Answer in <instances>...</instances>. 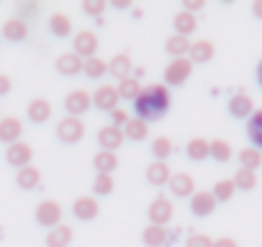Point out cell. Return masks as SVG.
Returning a JSON list of instances; mask_svg holds the SVG:
<instances>
[{
	"label": "cell",
	"mask_w": 262,
	"mask_h": 247,
	"mask_svg": "<svg viewBox=\"0 0 262 247\" xmlns=\"http://www.w3.org/2000/svg\"><path fill=\"white\" fill-rule=\"evenodd\" d=\"M170 108V90L165 85H147L142 88V93L134 98V111H137V118L142 121H157L167 113Z\"/></svg>",
	"instance_id": "1"
},
{
	"label": "cell",
	"mask_w": 262,
	"mask_h": 247,
	"mask_svg": "<svg viewBox=\"0 0 262 247\" xmlns=\"http://www.w3.org/2000/svg\"><path fill=\"white\" fill-rule=\"evenodd\" d=\"M193 75V62L188 57H178V59H170V65L165 67V88H180L188 83V77Z\"/></svg>",
	"instance_id": "2"
},
{
	"label": "cell",
	"mask_w": 262,
	"mask_h": 247,
	"mask_svg": "<svg viewBox=\"0 0 262 247\" xmlns=\"http://www.w3.org/2000/svg\"><path fill=\"white\" fill-rule=\"evenodd\" d=\"M57 137H59V142H64V145H77V142L85 137V123H82V118L64 116V118L57 123Z\"/></svg>",
	"instance_id": "3"
},
{
	"label": "cell",
	"mask_w": 262,
	"mask_h": 247,
	"mask_svg": "<svg viewBox=\"0 0 262 247\" xmlns=\"http://www.w3.org/2000/svg\"><path fill=\"white\" fill-rule=\"evenodd\" d=\"M172 214H175L172 201H170V198H165V196H157V198L149 203V209H147L149 224H155V227H167V224H170V219H172Z\"/></svg>",
	"instance_id": "4"
},
{
	"label": "cell",
	"mask_w": 262,
	"mask_h": 247,
	"mask_svg": "<svg viewBox=\"0 0 262 247\" xmlns=\"http://www.w3.org/2000/svg\"><path fill=\"white\" fill-rule=\"evenodd\" d=\"M62 206L57 203V201H52V198H47V201H41L39 206H36V221L41 224V227H49V229H54V227H59L62 224Z\"/></svg>",
	"instance_id": "5"
},
{
	"label": "cell",
	"mask_w": 262,
	"mask_h": 247,
	"mask_svg": "<svg viewBox=\"0 0 262 247\" xmlns=\"http://www.w3.org/2000/svg\"><path fill=\"white\" fill-rule=\"evenodd\" d=\"M64 108H67V113H70V116L80 118L82 113H88V111L93 108V98H90V93H88V90H82V88L70 90V93H67V98H64Z\"/></svg>",
	"instance_id": "6"
},
{
	"label": "cell",
	"mask_w": 262,
	"mask_h": 247,
	"mask_svg": "<svg viewBox=\"0 0 262 247\" xmlns=\"http://www.w3.org/2000/svg\"><path fill=\"white\" fill-rule=\"evenodd\" d=\"M72 47H75V54L85 62V59H90V57H95V52H98V47H100V42H98V36H95V31H80V34H75V39H72Z\"/></svg>",
	"instance_id": "7"
},
{
	"label": "cell",
	"mask_w": 262,
	"mask_h": 247,
	"mask_svg": "<svg viewBox=\"0 0 262 247\" xmlns=\"http://www.w3.org/2000/svg\"><path fill=\"white\" fill-rule=\"evenodd\" d=\"M31 160H34V150H31V145H26V142L8 145V150H6V162H8V165H13L16 170H21V168H29Z\"/></svg>",
	"instance_id": "8"
},
{
	"label": "cell",
	"mask_w": 262,
	"mask_h": 247,
	"mask_svg": "<svg viewBox=\"0 0 262 247\" xmlns=\"http://www.w3.org/2000/svg\"><path fill=\"white\" fill-rule=\"evenodd\" d=\"M21 132H24L21 118H16V116H3V118H0V142H3V145L21 142Z\"/></svg>",
	"instance_id": "9"
},
{
	"label": "cell",
	"mask_w": 262,
	"mask_h": 247,
	"mask_svg": "<svg viewBox=\"0 0 262 247\" xmlns=\"http://www.w3.org/2000/svg\"><path fill=\"white\" fill-rule=\"evenodd\" d=\"M98 145L105 152H116L123 145V132L118 127H113V123H105L103 129H98Z\"/></svg>",
	"instance_id": "10"
},
{
	"label": "cell",
	"mask_w": 262,
	"mask_h": 247,
	"mask_svg": "<svg viewBox=\"0 0 262 247\" xmlns=\"http://www.w3.org/2000/svg\"><path fill=\"white\" fill-rule=\"evenodd\" d=\"M93 106L98 108V111H113V108H118V93H116V85H100L93 95Z\"/></svg>",
	"instance_id": "11"
},
{
	"label": "cell",
	"mask_w": 262,
	"mask_h": 247,
	"mask_svg": "<svg viewBox=\"0 0 262 247\" xmlns=\"http://www.w3.org/2000/svg\"><path fill=\"white\" fill-rule=\"evenodd\" d=\"M72 214H75V219H80V221H90V219H95V216L100 214V203H98L95 196H80V198L72 203Z\"/></svg>",
	"instance_id": "12"
},
{
	"label": "cell",
	"mask_w": 262,
	"mask_h": 247,
	"mask_svg": "<svg viewBox=\"0 0 262 247\" xmlns=\"http://www.w3.org/2000/svg\"><path fill=\"white\" fill-rule=\"evenodd\" d=\"M167 186H170L172 196H178V198H190L195 193V180L188 173H172Z\"/></svg>",
	"instance_id": "13"
},
{
	"label": "cell",
	"mask_w": 262,
	"mask_h": 247,
	"mask_svg": "<svg viewBox=\"0 0 262 247\" xmlns=\"http://www.w3.org/2000/svg\"><path fill=\"white\" fill-rule=\"evenodd\" d=\"M190 211L195 216H211L216 211V198L211 191H195L190 196Z\"/></svg>",
	"instance_id": "14"
},
{
	"label": "cell",
	"mask_w": 262,
	"mask_h": 247,
	"mask_svg": "<svg viewBox=\"0 0 262 247\" xmlns=\"http://www.w3.org/2000/svg\"><path fill=\"white\" fill-rule=\"evenodd\" d=\"M216 54V47L208 42V39H198V42H190V49H188V59L193 65H206L211 62Z\"/></svg>",
	"instance_id": "15"
},
{
	"label": "cell",
	"mask_w": 262,
	"mask_h": 247,
	"mask_svg": "<svg viewBox=\"0 0 262 247\" xmlns=\"http://www.w3.org/2000/svg\"><path fill=\"white\" fill-rule=\"evenodd\" d=\"M26 36H29V21L16 16V18H8L3 24V39L18 44V42H26Z\"/></svg>",
	"instance_id": "16"
},
{
	"label": "cell",
	"mask_w": 262,
	"mask_h": 247,
	"mask_svg": "<svg viewBox=\"0 0 262 247\" xmlns=\"http://www.w3.org/2000/svg\"><path fill=\"white\" fill-rule=\"evenodd\" d=\"M229 113L234 118H249L254 113V100L247 93H236L229 98Z\"/></svg>",
	"instance_id": "17"
},
{
	"label": "cell",
	"mask_w": 262,
	"mask_h": 247,
	"mask_svg": "<svg viewBox=\"0 0 262 247\" xmlns=\"http://www.w3.org/2000/svg\"><path fill=\"white\" fill-rule=\"evenodd\" d=\"M144 175H147V183H152V186L162 188V186H167V183H170V175H172V173H170V165H167V162L155 160V162H149V165H147Z\"/></svg>",
	"instance_id": "18"
},
{
	"label": "cell",
	"mask_w": 262,
	"mask_h": 247,
	"mask_svg": "<svg viewBox=\"0 0 262 247\" xmlns=\"http://www.w3.org/2000/svg\"><path fill=\"white\" fill-rule=\"evenodd\" d=\"M121 132H123V139H131V142H144L147 137H149V127H147V121H142V118H128L123 127H121Z\"/></svg>",
	"instance_id": "19"
},
{
	"label": "cell",
	"mask_w": 262,
	"mask_h": 247,
	"mask_svg": "<svg viewBox=\"0 0 262 247\" xmlns=\"http://www.w3.org/2000/svg\"><path fill=\"white\" fill-rule=\"evenodd\" d=\"M26 113H29V121H34V123H47V121L52 118V103H49L47 98H34V100L29 103Z\"/></svg>",
	"instance_id": "20"
},
{
	"label": "cell",
	"mask_w": 262,
	"mask_h": 247,
	"mask_svg": "<svg viewBox=\"0 0 262 247\" xmlns=\"http://www.w3.org/2000/svg\"><path fill=\"white\" fill-rule=\"evenodd\" d=\"M167 239H170L167 227H155V224H149V227L142 229V242H144V247H165Z\"/></svg>",
	"instance_id": "21"
},
{
	"label": "cell",
	"mask_w": 262,
	"mask_h": 247,
	"mask_svg": "<svg viewBox=\"0 0 262 247\" xmlns=\"http://www.w3.org/2000/svg\"><path fill=\"white\" fill-rule=\"evenodd\" d=\"M57 72H59V75H64V77L80 75V72H82V59H80L75 52L59 54V57H57Z\"/></svg>",
	"instance_id": "22"
},
{
	"label": "cell",
	"mask_w": 262,
	"mask_h": 247,
	"mask_svg": "<svg viewBox=\"0 0 262 247\" xmlns=\"http://www.w3.org/2000/svg\"><path fill=\"white\" fill-rule=\"evenodd\" d=\"M247 137H249L252 147L262 152V108H257V111L247 118Z\"/></svg>",
	"instance_id": "23"
},
{
	"label": "cell",
	"mask_w": 262,
	"mask_h": 247,
	"mask_svg": "<svg viewBox=\"0 0 262 247\" xmlns=\"http://www.w3.org/2000/svg\"><path fill=\"white\" fill-rule=\"evenodd\" d=\"M172 26H175V34H178V36H185V39H188V36L198 29V18H195L193 13H188V11H180V13H175Z\"/></svg>",
	"instance_id": "24"
},
{
	"label": "cell",
	"mask_w": 262,
	"mask_h": 247,
	"mask_svg": "<svg viewBox=\"0 0 262 247\" xmlns=\"http://www.w3.org/2000/svg\"><path fill=\"white\" fill-rule=\"evenodd\" d=\"M93 168L98 170V175H113V170L118 168V155L100 150V152L93 157Z\"/></svg>",
	"instance_id": "25"
},
{
	"label": "cell",
	"mask_w": 262,
	"mask_h": 247,
	"mask_svg": "<svg viewBox=\"0 0 262 247\" xmlns=\"http://www.w3.org/2000/svg\"><path fill=\"white\" fill-rule=\"evenodd\" d=\"M16 183H18L21 191H34V188H39V183H41V170L34 168V165L21 168L18 175H16Z\"/></svg>",
	"instance_id": "26"
},
{
	"label": "cell",
	"mask_w": 262,
	"mask_h": 247,
	"mask_svg": "<svg viewBox=\"0 0 262 247\" xmlns=\"http://www.w3.org/2000/svg\"><path fill=\"white\" fill-rule=\"evenodd\" d=\"M116 93H118V100H131L134 103V98L142 93V83L137 80V77H123L118 85H116Z\"/></svg>",
	"instance_id": "27"
},
{
	"label": "cell",
	"mask_w": 262,
	"mask_h": 247,
	"mask_svg": "<svg viewBox=\"0 0 262 247\" xmlns=\"http://www.w3.org/2000/svg\"><path fill=\"white\" fill-rule=\"evenodd\" d=\"M70 242H72V227L67 224H59L47 232V247H67Z\"/></svg>",
	"instance_id": "28"
},
{
	"label": "cell",
	"mask_w": 262,
	"mask_h": 247,
	"mask_svg": "<svg viewBox=\"0 0 262 247\" xmlns=\"http://www.w3.org/2000/svg\"><path fill=\"white\" fill-rule=\"evenodd\" d=\"M185 155H188L193 162H203V160H208V139H203V137H193V139L185 145Z\"/></svg>",
	"instance_id": "29"
},
{
	"label": "cell",
	"mask_w": 262,
	"mask_h": 247,
	"mask_svg": "<svg viewBox=\"0 0 262 247\" xmlns=\"http://www.w3.org/2000/svg\"><path fill=\"white\" fill-rule=\"evenodd\" d=\"M188 49H190V39H185V36L172 34V36H167V42H165V52L172 54V59L188 57Z\"/></svg>",
	"instance_id": "30"
},
{
	"label": "cell",
	"mask_w": 262,
	"mask_h": 247,
	"mask_svg": "<svg viewBox=\"0 0 262 247\" xmlns=\"http://www.w3.org/2000/svg\"><path fill=\"white\" fill-rule=\"evenodd\" d=\"M208 157H213L216 162H229L234 157V150L226 139H213L208 142Z\"/></svg>",
	"instance_id": "31"
},
{
	"label": "cell",
	"mask_w": 262,
	"mask_h": 247,
	"mask_svg": "<svg viewBox=\"0 0 262 247\" xmlns=\"http://www.w3.org/2000/svg\"><path fill=\"white\" fill-rule=\"evenodd\" d=\"M108 72H111L113 77H118V80L128 77V72H131V57H128V54H116V57L108 62Z\"/></svg>",
	"instance_id": "32"
},
{
	"label": "cell",
	"mask_w": 262,
	"mask_h": 247,
	"mask_svg": "<svg viewBox=\"0 0 262 247\" xmlns=\"http://www.w3.org/2000/svg\"><path fill=\"white\" fill-rule=\"evenodd\" d=\"M82 72H85L90 80H100V77L108 72V62H105V59H100V57L95 54V57H90V59H85V62H82Z\"/></svg>",
	"instance_id": "33"
},
{
	"label": "cell",
	"mask_w": 262,
	"mask_h": 247,
	"mask_svg": "<svg viewBox=\"0 0 262 247\" xmlns=\"http://www.w3.org/2000/svg\"><path fill=\"white\" fill-rule=\"evenodd\" d=\"M239 165H242V170H252V173H254V170L262 165V152L254 150V147L239 150Z\"/></svg>",
	"instance_id": "34"
},
{
	"label": "cell",
	"mask_w": 262,
	"mask_h": 247,
	"mask_svg": "<svg viewBox=\"0 0 262 247\" xmlns=\"http://www.w3.org/2000/svg\"><path fill=\"white\" fill-rule=\"evenodd\" d=\"M49 29H52L54 36L64 39V36L72 34V21H70V16H64V13H54V16L49 18Z\"/></svg>",
	"instance_id": "35"
},
{
	"label": "cell",
	"mask_w": 262,
	"mask_h": 247,
	"mask_svg": "<svg viewBox=\"0 0 262 247\" xmlns=\"http://www.w3.org/2000/svg\"><path fill=\"white\" fill-rule=\"evenodd\" d=\"M231 183H234L236 191H254L257 188V175L252 170H236Z\"/></svg>",
	"instance_id": "36"
},
{
	"label": "cell",
	"mask_w": 262,
	"mask_h": 247,
	"mask_svg": "<svg viewBox=\"0 0 262 247\" xmlns=\"http://www.w3.org/2000/svg\"><path fill=\"white\" fill-rule=\"evenodd\" d=\"M152 155H155V160L165 162V160L172 155V139H170V137H157V139H152Z\"/></svg>",
	"instance_id": "37"
},
{
	"label": "cell",
	"mask_w": 262,
	"mask_h": 247,
	"mask_svg": "<svg viewBox=\"0 0 262 247\" xmlns=\"http://www.w3.org/2000/svg\"><path fill=\"white\" fill-rule=\"evenodd\" d=\"M234 183H231V178H224V180H216V186H213V198H216V203H224V201H229L231 196H234Z\"/></svg>",
	"instance_id": "38"
},
{
	"label": "cell",
	"mask_w": 262,
	"mask_h": 247,
	"mask_svg": "<svg viewBox=\"0 0 262 247\" xmlns=\"http://www.w3.org/2000/svg\"><path fill=\"white\" fill-rule=\"evenodd\" d=\"M113 188H116L113 175H95V183H93L95 196H108V193H113Z\"/></svg>",
	"instance_id": "39"
},
{
	"label": "cell",
	"mask_w": 262,
	"mask_h": 247,
	"mask_svg": "<svg viewBox=\"0 0 262 247\" xmlns=\"http://www.w3.org/2000/svg\"><path fill=\"white\" fill-rule=\"evenodd\" d=\"M82 11L88 13V16H93V18H100L103 16V11L108 8V3H105V0H82Z\"/></svg>",
	"instance_id": "40"
},
{
	"label": "cell",
	"mask_w": 262,
	"mask_h": 247,
	"mask_svg": "<svg viewBox=\"0 0 262 247\" xmlns=\"http://www.w3.org/2000/svg\"><path fill=\"white\" fill-rule=\"evenodd\" d=\"M185 247H213V239L203 232H193V234H188Z\"/></svg>",
	"instance_id": "41"
},
{
	"label": "cell",
	"mask_w": 262,
	"mask_h": 247,
	"mask_svg": "<svg viewBox=\"0 0 262 247\" xmlns=\"http://www.w3.org/2000/svg\"><path fill=\"white\" fill-rule=\"evenodd\" d=\"M111 118H113V127H118V129H121L131 116H128V111H126V108H113V111H111Z\"/></svg>",
	"instance_id": "42"
},
{
	"label": "cell",
	"mask_w": 262,
	"mask_h": 247,
	"mask_svg": "<svg viewBox=\"0 0 262 247\" xmlns=\"http://www.w3.org/2000/svg\"><path fill=\"white\" fill-rule=\"evenodd\" d=\"M26 16H39V3H21V13H18V18L26 21Z\"/></svg>",
	"instance_id": "43"
},
{
	"label": "cell",
	"mask_w": 262,
	"mask_h": 247,
	"mask_svg": "<svg viewBox=\"0 0 262 247\" xmlns=\"http://www.w3.org/2000/svg\"><path fill=\"white\" fill-rule=\"evenodd\" d=\"M183 11H188V13H198V11H203V6H206V0H183Z\"/></svg>",
	"instance_id": "44"
},
{
	"label": "cell",
	"mask_w": 262,
	"mask_h": 247,
	"mask_svg": "<svg viewBox=\"0 0 262 247\" xmlns=\"http://www.w3.org/2000/svg\"><path fill=\"white\" fill-rule=\"evenodd\" d=\"M11 88H13V80H11L8 75L0 72V95H8V93H11Z\"/></svg>",
	"instance_id": "45"
},
{
	"label": "cell",
	"mask_w": 262,
	"mask_h": 247,
	"mask_svg": "<svg viewBox=\"0 0 262 247\" xmlns=\"http://www.w3.org/2000/svg\"><path fill=\"white\" fill-rule=\"evenodd\" d=\"M213 247H239V244L234 237H219V239H213Z\"/></svg>",
	"instance_id": "46"
},
{
	"label": "cell",
	"mask_w": 262,
	"mask_h": 247,
	"mask_svg": "<svg viewBox=\"0 0 262 247\" xmlns=\"http://www.w3.org/2000/svg\"><path fill=\"white\" fill-rule=\"evenodd\" d=\"M108 6H113V8H118V11H126V8L131 6V0H113V3H108Z\"/></svg>",
	"instance_id": "47"
},
{
	"label": "cell",
	"mask_w": 262,
	"mask_h": 247,
	"mask_svg": "<svg viewBox=\"0 0 262 247\" xmlns=\"http://www.w3.org/2000/svg\"><path fill=\"white\" fill-rule=\"evenodd\" d=\"M252 13H254V18H262V0H254L252 3Z\"/></svg>",
	"instance_id": "48"
},
{
	"label": "cell",
	"mask_w": 262,
	"mask_h": 247,
	"mask_svg": "<svg viewBox=\"0 0 262 247\" xmlns=\"http://www.w3.org/2000/svg\"><path fill=\"white\" fill-rule=\"evenodd\" d=\"M257 83H259V88H262V59H259V65H257Z\"/></svg>",
	"instance_id": "49"
}]
</instances>
